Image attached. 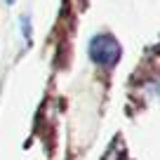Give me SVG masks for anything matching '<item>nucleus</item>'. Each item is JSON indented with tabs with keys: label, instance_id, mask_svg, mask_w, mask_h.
Returning a JSON list of instances; mask_svg holds the SVG:
<instances>
[{
	"label": "nucleus",
	"instance_id": "f257e3e1",
	"mask_svg": "<svg viewBox=\"0 0 160 160\" xmlns=\"http://www.w3.org/2000/svg\"><path fill=\"white\" fill-rule=\"evenodd\" d=\"M87 52H90V59L97 66L111 68L120 59V42L108 33H97V35H92L90 45H87Z\"/></svg>",
	"mask_w": 160,
	"mask_h": 160
},
{
	"label": "nucleus",
	"instance_id": "f03ea898",
	"mask_svg": "<svg viewBox=\"0 0 160 160\" xmlns=\"http://www.w3.org/2000/svg\"><path fill=\"white\" fill-rule=\"evenodd\" d=\"M122 158H125V146L120 139H113V144L108 146V151L104 153L101 160H122Z\"/></svg>",
	"mask_w": 160,
	"mask_h": 160
},
{
	"label": "nucleus",
	"instance_id": "7ed1b4c3",
	"mask_svg": "<svg viewBox=\"0 0 160 160\" xmlns=\"http://www.w3.org/2000/svg\"><path fill=\"white\" fill-rule=\"evenodd\" d=\"M19 28H21V38H24V45L28 47L31 40H33V26H31V17L21 14L19 17Z\"/></svg>",
	"mask_w": 160,
	"mask_h": 160
},
{
	"label": "nucleus",
	"instance_id": "20e7f679",
	"mask_svg": "<svg viewBox=\"0 0 160 160\" xmlns=\"http://www.w3.org/2000/svg\"><path fill=\"white\" fill-rule=\"evenodd\" d=\"M144 92H146V97H148V99H160V78L146 82V85H144Z\"/></svg>",
	"mask_w": 160,
	"mask_h": 160
},
{
	"label": "nucleus",
	"instance_id": "39448f33",
	"mask_svg": "<svg viewBox=\"0 0 160 160\" xmlns=\"http://www.w3.org/2000/svg\"><path fill=\"white\" fill-rule=\"evenodd\" d=\"M7 2H10V5H14V2H17V0H7Z\"/></svg>",
	"mask_w": 160,
	"mask_h": 160
}]
</instances>
